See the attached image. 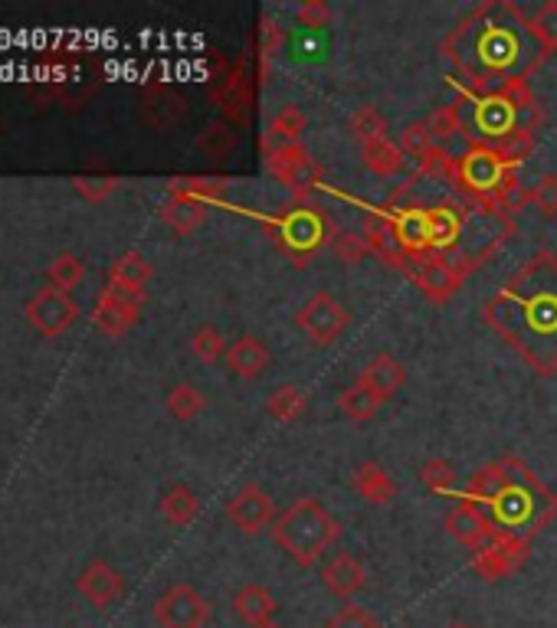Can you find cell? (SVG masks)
I'll return each mask as SVG.
<instances>
[{
	"label": "cell",
	"mask_w": 557,
	"mask_h": 628,
	"mask_svg": "<svg viewBox=\"0 0 557 628\" xmlns=\"http://www.w3.org/2000/svg\"><path fill=\"white\" fill-rule=\"evenodd\" d=\"M358 383L365 390H371L380 403H387V400H393L407 386V366H403V360H397L393 354H374L365 363Z\"/></svg>",
	"instance_id": "obj_14"
},
{
	"label": "cell",
	"mask_w": 557,
	"mask_h": 628,
	"mask_svg": "<svg viewBox=\"0 0 557 628\" xmlns=\"http://www.w3.org/2000/svg\"><path fill=\"white\" fill-rule=\"evenodd\" d=\"M446 534L456 540V543H463L465 550H482V546H488L492 540H498L505 531L498 528V521L492 518V511L488 508H482V504H475V501H460L450 514H446Z\"/></svg>",
	"instance_id": "obj_11"
},
{
	"label": "cell",
	"mask_w": 557,
	"mask_h": 628,
	"mask_svg": "<svg viewBox=\"0 0 557 628\" xmlns=\"http://www.w3.org/2000/svg\"><path fill=\"white\" fill-rule=\"evenodd\" d=\"M332 253H335V259H338L341 266H361V263L368 259L371 246H368L365 233L338 230V233L332 236Z\"/></svg>",
	"instance_id": "obj_36"
},
{
	"label": "cell",
	"mask_w": 557,
	"mask_h": 628,
	"mask_svg": "<svg viewBox=\"0 0 557 628\" xmlns=\"http://www.w3.org/2000/svg\"><path fill=\"white\" fill-rule=\"evenodd\" d=\"M263 164H266V171H270L285 190H292V193H298V196L308 193V190H315L318 180H322V168H318V161L308 155L305 145H288V148L266 151Z\"/></svg>",
	"instance_id": "obj_9"
},
{
	"label": "cell",
	"mask_w": 557,
	"mask_h": 628,
	"mask_svg": "<svg viewBox=\"0 0 557 628\" xmlns=\"http://www.w3.org/2000/svg\"><path fill=\"white\" fill-rule=\"evenodd\" d=\"M528 556H532L528 537L505 531L502 537L492 540L488 546H482V550L472 553V570H475L479 579L495 583V579H505L515 570H522V563H528Z\"/></svg>",
	"instance_id": "obj_8"
},
{
	"label": "cell",
	"mask_w": 557,
	"mask_h": 628,
	"mask_svg": "<svg viewBox=\"0 0 557 628\" xmlns=\"http://www.w3.org/2000/svg\"><path fill=\"white\" fill-rule=\"evenodd\" d=\"M295 324L298 331L315 344V348H328L335 344L348 324H351V311L332 295V291H315L295 315Z\"/></svg>",
	"instance_id": "obj_4"
},
{
	"label": "cell",
	"mask_w": 557,
	"mask_h": 628,
	"mask_svg": "<svg viewBox=\"0 0 557 628\" xmlns=\"http://www.w3.org/2000/svg\"><path fill=\"white\" fill-rule=\"evenodd\" d=\"M348 131H351V138H355L361 148H368L374 141H383V138H387V118H383L380 108L361 105V108L348 118Z\"/></svg>",
	"instance_id": "obj_30"
},
{
	"label": "cell",
	"mask_w": 557,
	"mask_h": 628,
	"mask_svg": "<svg viewBox=\"0 0 557 628\" xmlns=\"http://www.w3.org/2000/svg\"><path fill=\"white\" fill-rule=\"evenodd\" d=\"M515 115H525V111H532L535 108V95H532V86H528V79L525 76H512L508 83H502L498 89H492Z\"/></svg>",
	"instance_id": "obj_41"
},
{
	"label": "cell",
	"mask_w": 557,
	"mask_h": 628,
	"mask_svg": "<svg viewBox=\"0 0 557 628\" xmlns=\"http://www.w3.org/2000/svg\"><path fill=\"white\" fill-rule=\"evenodd\" d=\"M80 318V305L60 291V288H40L30 301H27V321L33 324V331H40L43 338H60L63 331L73 328V321Z\"/></svg>",
	"instance_id": "obj_10"
},
{
	"label": "cell",
	"mask_w": 557,
	"mask_h": 628,
	"mask_svg": "<svg viewBox=\"0 0 557 628\" xmlns=\"http://www.w3.org/2000/svg\"><path fill=\"white\" fill-rule=\"evenodd\" d=\"M266 413H270L276 423H282V426L298 423V419L308 413V396H305L298 386H292V383L276 386V390L266 396Z\"/></svg>",
	"instance_id": "obj_27"
},
{
	"label": "cell",
	"mask_w": 557,
	"mask_h": 628,
	"mask_svg": "<svg viewBox=\"0 0 557 628\" xmlns=\"http://www.w3.org/2000/svg\"><path fill=\"white\" fill-rule=\"evenodd\" d=\"M203 216H207V203L181 196V193H171L168 203L161 206V220H165L175 233H181V236L193 233V230L203 223Z\"/></svg>",
	"instance_id": "obj_26"
},
{
	"label": "cell",
	"mask_w": 557,
	"mask_h": 628,
	"mask_svg": "<svg viewBox=\"0 0 557 628\" xmlns=\"http://www.w3.org/2000/svg\"><path fill=\"white\" fill-rule=\"evenodd\" d=\"M365 151V164H368V171H374L377 178H393L400 168H403V151L393 145V141H374L368 148H361Z\"/></svg>",
	"instance_id": "obj_33"
},
{
	"label": "cell",
	"mask_w": 557,
	"mask_h": 628,
	"mask_svg": "<svg viewBox=\"0 0 557 628\" xmlns=\"http://www.w3.org/2000/svg\"><path fill=\"white\" fill-rule=\"evenodd\" d=\"M233 613L246 622V626H266V622H276L278 603L273 596V589L260 586V583H250L243 589L233 593Z\"/></svg>",
	"instance_id": "obj_19"
},
{
	"label": "cell",
	"mask_w": 557,
	"mask_h": 628,
	"mask_svg": "<svg viewBox=\"0 0 557 628\" xmlns=\"http://www.w3.org/2000/svg\"><path fill=\"white\" fill-rule=\"evenodd\" d=\"M417 278V288L430 298V301H450L460 285H463L465 269H460L456 263H446V259H427L420 269L413 272Z\"/></svg>",
	"instance_id": "obj_17"
},
{
	"label": "cell",
	"mask_w": 557,
	"mask_h": 628,
	"mask_svg": "<svg viewBox=\"0 0 557 628\" xmlns=\"http://www.w3.org/2000/svg\"><path fill=\"white\" fill-rule=\"evenodd\" d=\"M417 478L433 494H453L456 491V471L446 458H430L417 468Z\"/></svg>",
	"instance_id": "obj_35"
},
{
	"label": "cell",
	"mask_w": 557,
	"mask_h": 628,
	"mask_svg": "<svg viewBox=\"0 0 557 628\" xmlns=\"http://www.w3.org/2000/svg\"><path fill=\"white\" fill-rule=\"evenodd\" d=\"M76 589H80V596H83L90 606L105 609V606H112V603H118V599L125 596V576H122L112 563L93 560V563L80 573Z\"/></svg>",
	"instance_id": "obj_12"
},
{
	"label": "cell",
	"mask_w": 557,
	"mask_h": 628,
	"mask_svg": "<svg viewBox=\"0 0 557 628\" xmlns=\"http://www.w3.org/2000/svg\"><path fill=\"white\" fill-rule=\"evenodd\" d=\"M361 233H365V240H368V246H371V253H377L390 269H397V266H407V253H403V246H400V236H397V220H390V216H380V213H368L365 216V226H361Z\"/></svg>",
	"instance_id": "obj_18"
},
{
	"label": "cell",
	"mask_w": 557,
	"mask_h": 628,
	"mask_svg": "<svg viewBox=\"0 0 557 628\" xmlns=\"http://www.w3.org/2000/svg\"><path fill=\"white\" fill-rule=\"evenodd\" d=\"M341 537V524L335 514L318 501V498H298L285 511H278L273 524V540L278 550L298 563V566H315Z\"/></svg>",
	"instance_id": "obj_3"
},
{
	"label": "cell",
	"mask_w": 557,
	"mask_h": 628,
	"mask_svg": "<svg viewBox=\"0 0 557 628\" xmlns=\"http://www.w3.org/2000/svg\"><path fill=\"white\" fill-rule=\"evenodd\" d=\"M227 187L230 183L223 178H175L168 183V193H181V196H190V200L210 203V200H223Z\"/></svg>",
	"instance_id": "obj_34"
},
{
	"label": "cell",
	"mask_w": 557,
	"mask_h": 628,
	"mask_svg": "<svg viewBox=\"0 0 557 628\" xmlns=\"http://www.w3.org/2000/svg\"><path fill=\"white\" fill-rule=\"evenodd\" d=\"M253 628H278L276 622H266V626H253Z\"/></svg>",
	"instance_id": "obj_48"
},
{
	"label": "cell",
	"mask_w": 557,
	"mask_h": 628,
	"mask_svg": "<svg viewBox=\"0 0 557 628\" xmlns=\"http://www.w3.org/2000/svg\"><path fill=\"white\" fill-rule=\"evenodd\" d=\"M528 33L535 36L542 56L557 53V0H548L535 10V17L528 20Z\"/></svg>",
	"instance_id": "obj_31"
},
{
	"label": "cell",
	"mask_w": 557,
	"mask_h": 628,
	"mask_svg": "<svg viewBox=\"0 0 557 628\" xmlns=\"http://www.w3.org/2000/svg\"><path fill=\"white\" fill-rule=\"evenodd\" d=\"M397 236L407 256H420L423 249H430L427 243V213L423 210H410L397 220Z\"/></svg>",
	"instance_id": "obj_32"
},
{
	"label": "cell",
	"mask_w": 557,
	"mask_h": 628,
	"mask_svg": "<svg viewBox=\"0 0 557 628\" xmlns=\"http://www.w3.org/2000/svg\"><path fill=\"white\" fill-rule=\"evenodd\" d=\"M322 583H325V589L332 593V596H338V599H351V596H358L361 589H365V583H368V570H365V563L355 556V553H335L325 566H322Z\"/></svg>",
	"instance_id": "obj_13"
},
{
	"label": "cell",
	"mask_w": 557,
	"mask_h": 628,
	"mask_svg": "<svg viewBox=\"0 0 557 628\" xmlns=\"http://www.w3.org/2000/svg\"><path fill=\"white\" fill-rule=\"evenodd\" d=\"M463 236V216L453 206L427 210V243L430 249H450Z\"/></svg>",
	"instance_id": "obj_25"
},
{
	"label": "cell",
	"mask_w": 557,
	"mask_h": 628,
	"mask_svg": "<svg viewBox=\"0 0 557 628\" xmlns=\"http://www.w3.org/2000/svg\"><path fill=\"white\" fill-rule=\"evenodd\" d=\"M305 128H308V115H305L298 105H282L276 115L270 118V125H266L263 145H266V151L288 148V145H302Z\"/></svg>",
	"instance_id": "obj_21"
},
{
	"label": "cell",
	"mask_w": 557,
	"mask_h": 628,
	"mask_svg": "<svg viewBox=\"0 0 557 628\" xmlns=\"http://www.w3.org/2000/svg\"><path fill=\"white\" fill-rule=\"evenodd\" d=\"M151 275H155L151 263H148L141 253L128 249V253H122V256L112 263V269H108V285L145 295V285L151 281Z\"/></svg>",
	"instance_id": "obj_23"
},
{
	"label": "cell",
	"mask_w": 557,
	"mask_h": 628,
	"mask_svg": "<svg viewBox=\"0 0 557 628\" xmlns=\"http://www.w3.org/2000/svg\"><path fill=\"white\" fill-rule=\"evenodd\" d=\"M325 628H383L380 626V619L368 613L365 606H355V603H345L328 622Z\"/></svg>",
	"instance_id": "obj_43"
},
{
	"label": "cell",
	"mask_w": 557,
	"mask_h": 628,
	"mask_svg": "<svg viewBox=\"0 0 557 628\" xmlns=\"http://www.w3.org/2000/svg\"><path fill=\"white\" fill-rule=\"evenodd\" d=\"M485 321L538 373L557 370V259L538 256L485 305Z\"/></svg>",
	"instance_id": "obj_1"
},
{
	"label": "cell",
	"mask_w": 557,
	"mask_h": 628,
	"mask_svg": "<svg viewBox=\"0 0 557 628\" xmlns=\"http://www.w3.org/2000/svg\"><path fill=\"white\" fill-rule=\"evenodd\" d=\"M532 203L542 210V216H557V174H542L532 187Z\"/></svg>",
	"instance_id": "obj_44"
},
{
	"label": "cell",
	"mask_w": 557,
	"mask_h": 628,
	"mask_svg": "<svg viewBox=\"0 0 557 628\" xmlns=\"http://www.w3.org/2000/svg\"><path fill=\"white\" fill-rule=\"evenodd\" d=\"M83 278H86V263H83L80 256H73V253L56 256V263L50 266V285L60 288V291H66V295H70L73 288H80Z\"/></svg>",
	"instance_id": "obj_38"
},
{
	"label": "cell",
	"mask_w": 557,
	"mask_h": 628,
	"mask_svg": "<svg viewBox=\"0 0 557 628\" xmlns=\"http://www.w3.org/2000/svg\"><path fill=\"white\" fill-rule=\"evenodd\" d=\"M427 128H430V135H433V141H437V145H446V141H453V138L463 131L460 105H443V108H437V111L430 115Z\"/></svg>",
	"instance_id": "obj_39"
},
{
	"label": "cell",
	"mask_w": 557,
	"mask_h": 628,
	"mask_svg": "<svg viewBox=\"0 0 557 628\" xmlns=\"http://www.w3.org/2000/svg\"><path fill=\"white\" fill-rule=\"evenodd\" d=\"M165 406H168V413H171L178 423H193V419L207 409V396H203V390L193 386V383H178V386L168 390Z\"/></svg>",
	"instance_id": "obj_28"
},
{
	"label": "cell",
	"mask_w": 557,
	"mask_h": 628,
	"mask_svg": "<svg viewBox=\"0 0 557 628\" xmlns=\"http://www.w3.org/2000/svg\"><path fill=\"white\" fill-rule=\"evenodd\" d=\"M433 148H437V141H433V135H430L427 125L417 121V125H407V128H403V135H400V151L410 155L417 164H420Z\"/></svg>",
	"instance_id": "obj_42"
},
{
	"label": "cell",
	"mask_w": 557,
	"mask_h": 628,
	"mask_svg": "<svg viewBox=\"0 0 557 628\" xmlns=\"http://www.w3.org/2000/svg\"><path fill=\"white\" fill-rule=\"evenodd\" d=\"M227 338L220 334V328H213V324H203V328H197L193 331V338H190V351H193V358L200 360V363H217V360L227 358Z\"/></svg>",
	"instance_id": "obj_37"
},
{
	"label": "cell",
	"mask_w": 557,
	"mask_h": 628,
	"mask_svg": "<svg viewBox=\"0 0 557 628\" xmlns=\"http://www.w3.org/2000/svg\"><path fill=\"white\" fill-rule=\"evenodd\" d=\"M276 518V501H273L270 491L260 488L256 481L237 488L233 498L227 501V521H230L240 534H246V537H260L263 531H273Z\"/></svg>",
	"instance_id": "obj_5"
},
{
	"label": "cell",
	"mask_w": 557,
	"mask_h": 628,
	"mask_svg": "<svg viewBox=\"0 0 557 628\" xmlns=\"http://www.w3.org/2000/svg\"><path fill=\"white\" fill-rule=\"evenodd\" d=\"M151 616L158 628H203L210 622V603L190 583H175L155 599Z\"/></svg>",
	"instance_id": "obj_6"
},
{
	"label": "cell",
	"mask_w": 557,
	"mask_h": 628,
	"mask_svg": "<svg viewBox=\"0 0 557 628\" xmlns=\"http://www.w3.org/2000/svg\"><path fill=\"white\" fill-rule=\"evenodd\" d=\"M141 308H145V295L125 291V288H115V285L105 281V288L95 298L93 324L108 338H125L138 324Z\"/></svg>",
	"instance_id": "obj_7"
},
{
	"label": "cell",
	"mask_w": 557,
	"mask_h": 628,
	"mask_svg": "<svg viewBox=\"0 0 557 628\" xmlns=\"http://www.w3.org/2000/svg\"><path fill=\"white\" fill-rule=\"evenodd\" d=\"M158 511H161V518H165L171 528H187V524L197 521V514H200V498H197V491L187 488V485H171V488L161 494Z\"/></svg>",
	"instance_id": "obj_24"
},
{
	"label": "cell",
	"mask_w": 557,
	"mask_h": 628,
	"mask_svg": "<svg viewBox=\"0 0 557 628\" xmlns=\"http://www.w3.org/2000/svg\"><path fill=\"white\" fill-rule=\"evenodd\" d=\"M446 628H472V626H465V622H450Z\"/></svg>",
	"instance_id": "obj_47"
},
{
	"label": "cell",
	"mask_w": 557,
	"mask_h": 628,
	"mask_svg": "<svg viewBox=\"0 0 557 628\" xmlns=\"http://www.w3.org/2000/svg\"><path fill=\"white\" fill-rule=\"evenodd\" d=\"M355 491H358V498H361L365 504L383 508V504H390V501L397 498V481L390 478V471H387L383 465L365 461V465H358V471H355Z\"/></svg>",
	"instance_id": "obj_22"
},
{
	"label": "cell",
	"mask_w": 557,
	"mask_h": 628,
	"mask_svg": "<svg viewBox=\"0 0 557 628\" xmlns=\"http://www.w3.org/2000/svg\"><path fill=\"white\" fill-rule=\"evenodd\" d=\"M295 20H298L302 26L322 30V26H328V23H332V7H328L325 0H305V3H298Z\"/></svg>",
	"instance_id": "obj_45"
},
{
	"label": "cell",
	"mask_w": 557,
	"mask_h": 628,
	"mask_svg": "<svg viewBox=\"0 0 557 628\" xmlns=\"http://www.w3.org/2000/svg\"><path fill=\"white\" fill-rule=\"evenodd\" d=\"M380 406H383V403L374 396L371 390H365L358 380L338 393V409H341L351 423H368V419H374V416L380 413Z\"/></svg>",
	"instance_id": "obj_29"
},
{
	"label": "cell",
	"mask_w": 557,
	"mask_h": 628,
	"mask_svg": "<svg viewBox=\"0 0 557 628\" xmlns=\"http://www.w3.org/2000/svg\"><path fill=\"white\" fill-rule=\"evenodd\" d=\"M223 360H227V366H230L233 376H240V380H260L270 370V363H273V351L256 334H240L237 341H230Z\"/></svg>",
	"instance_id": "obj_15"
},
{
	"label": "cell",
	"mask_w": 557,
	"mask_h": 628,
	"mask_svg": "<svg viewBox=\"0 0 557 628\" xmlns=\"http://www.w3.org/2000/svg\"><path fill=\"white\" fill-rule=\"evenodd\" d=\"M73 187H76L86 200L98 203V200H105V196L118 187V180L112 178V174H102V178H86V174H80V178L73 180Z\"/></svg>",
	"instance_id": "obj_46"
},
{
	"label": "cell",
	"mask_w": 557,
	"mask_h": 628,
	"mask_svg": "<svg viewBox=\"0 0 557 628\" xmlns=\"http://www.w3.org/2000/svg\"><path fill=\"white\" fill-rule=\"evenodd\" d=\"M495 203L505 206V210H522V206L532 203V190L518 180V168L505 171V178H502L498 190H495Z\"/></svg>",
	"instance_id": "obj_40"
},
{
	"label": "cell",
	"mask_w": 557,
	"mask_h": 628,
	"mask_svg": "<svg viewBox=\"0 0 557 628\" xmlns=\"http://www.w3.org/2000/svg\"><path fill=\"white\" fill-rule=\"evenodd\" d=\"M325 230H328V220L312 210H295V213L282 216V223H278V236L285 240V246L302 249V253L318 249L325 243Z\"/></svg>",
	"instance_id": "obj_16"
},
{
	"label": "cell",
	"mask_w": 557,
	"mask_h": 628,
	"mask_svg": "<svg viewBox=\"0 0 557 628\" xmlns=\"http://www.w3.org/2000/svg\"><path fill=\"white\" fill-rule=\"evenodd\" d=\"M522 26L528 20L512 3H488L479 7L469 20L456 26L446 50L456 70L475 89L502 86L512 79L515 66L525 60L522 53Z\"/></svg>",
	"instance_id": "obj_2"
},
{
	"label": "cell",
	"mask_w": 557,
	"mask_h": 628,
	"mask_svg": "<svg viewBox=\"0 0 557 628\" xmlns=\"http://www.w3.org/2000/svg\"><path fill=\"white\" fill-rule=\"evenodd\" d=\"M508 485V461H492V465H482L479 471L469 475L463 488V501H475L482 508H492L498 501V494L505 491Z\"/></svg>",
	"instance_id": "obj_20"
}]
</instances>
